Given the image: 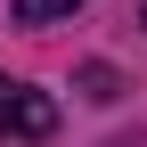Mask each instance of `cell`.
I'll use <instances>...</instances> for the list:
<instances>
[{
    "label": "cell",
    "mask_w": 147,
    "mask_h": 147,
    "mask_svg": "<svg viewBox=\"0 0 147 147\" xmlns=\"http://www.w3.org/2000/svg\"><path fill=\"white\" fill-rule=\"evenodd\" d=\"M49 131H57V106L33 82H8L0 74V139H49Z\"/></svg>",
    "instance_id": "obj_1"
},
{
    "label": "cell",
    "mask_w": 147,
    "mask_h": 147,
    "mask_svg": "<svg viewBox=\"0 0 147 147\" xmlns=\"http://www.w3.org/2000/svg\"><path fill=\"white\" fill-rule=\"evenodd\" d=\"M16 8V25H57V16H74L82 0H8Z\"/></svg>",
    "instance_id": "obj_2"
}]
</instances>
